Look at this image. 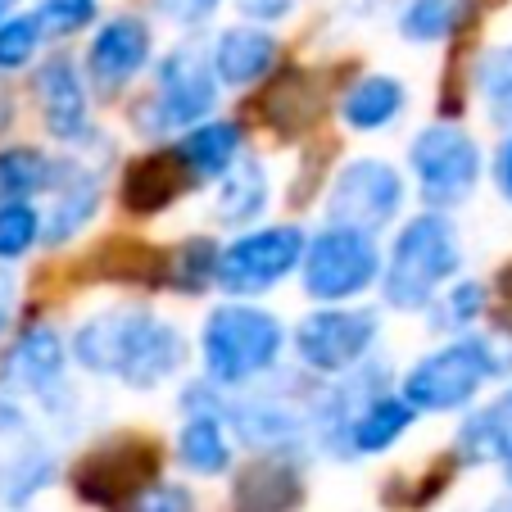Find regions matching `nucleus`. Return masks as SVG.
I'll return each instance as SVG.
<instances>
[{"instance_id": "obj_1", "label": "nucleus", "mask_w": 512, "mask_h": 512, "mask_svg": "<svg viewBox=\"0 0 512 512\" xmlns=\"http://www.w3.org/2000/svg\"><path fill=\"white\" fill-rule=\"evenodd\" d=\"M186 331L150 304L118 300L87 313L68 336L73 368L96 381H118L123 390L150 395L186 372Z\"/></svg>"}, {"instance_id": "obj_2", "label": "nucleus", "mask_w": 512, "mask_h": 512, "mask_svg": "<svg viewBox=\"0 0 512 512\" xmlns=\"http://www.w3.org/2000/svg\"><path fill=\"white\" fill-rule=\"evenodd\" d=\"M463 232H458L454 213L422 209L395 227L390 245L381 250V281L377 295L390 313H417L422 318L431 300L463 277Z\"/></svg>"}, {"instance_id": "obj_3", "label": "nucleus", "mask_w": 512, "mask_h": 512, "mask_svg": "<svg viewBox=\"0 0 512 512\" xmlns=\"http://www.w3.org/2000/svg\"><path fill=\"white\" fill-rule=\"evenodd\" d=\"M290 349V327L259 300H227L213 304L200 322V377L209 386L250 390L272 381L281 368V354Z\"/></svg>"}, {"instance_id": "obj_4", "label": "nucleus", "mask_w": 512, "mask_h": 512, "mask_svg": "<svg viewBox=\"0 0 512 512\" xmlns=\"http://www.w3.org/2000/svg\"><path fill=\"white\" fill-rule=\"evenodd\" d=\"M499 368L490 358L481 331H463V336H445L435 349H426L413 368L395 381V390L413 404L417 417H458L494 386Z\"/></svg>"}, {"instance_id": "obj_5", "label": "nucleus", "mask_w": 512, "mask_h": 512, "mask_svg": "<svg viewBox=\"0 0 512 512\" xmlns=\"http://www.w3.org/2000/svg\"><path fill=\"white\" fill-rule=\"evenodd\" d=\"M218 78L209 68L204 46H182L164 50L155 59V73H150V96L136 105L132 127L145 141H168V136H182L186 127L204 123L209 114H218Z\"/></svg>"}, {"instance_id": "obj_6", "label": "nucleus", "mask_w": 512, "mask_h": 512, "mask_svg": "<svg viewBox=\"0 0 512 512\" xmlns=\"http://www.w3.org/2000/svg\"><path fill=\"white\" fill-rule=\"evenodd\" d=\"M408 173H413L422 209L454 213L476 200L485 177V150L463 123L431 118L408 141Z\"/></svg>"}, {"instance_id": "obj_7", "label": "nucleus", "mask_w": 512, "mask_h": 512, "mask_svg": "<svg viewBox=\"0 0 512 512\" xmlns=\"http://www.w3.org/2000/svg\"><path fill=\"white\" fill-rule=\"evenodd\" d=\"M300 290L309 304H358L381 281V236L358 227L322 223L304 236Z\"/></svg>"}, {"instance_id": "obj_8", "label": "nucleus", "mask_w": 512, "mask_h": 512, "mask_svg": "<svg viewBox=\"0 0 512 512\" xmlns=\"http://www.w3.org/2000/svg\"><path fill=\"white\" fill-rule=\"evenodd\" d=\"M304 223H254L236 232L218 250V272L213 290L227 300H263L277 286H286L304 259Z\"/></svg>"}, {"instance_id": "obj_9", "label": "nucleus", "mask_w": 512, "mask_h": 512, "mask_svg": "<svg viewBox=\"0 0 512 512\" xmlns=\"http://www.w3.org/2000/svg\"><path fill=\"white\" fill-rule=\"evenodd\" d=\"M381 345V313L368 304H313L295 327L290 349L309 377H345L358 363H368Z\"/></svg>"}, {"instance_id": "obj_10", "label": "nucleus", "mask_w": 512, "mask_h": 512, "mask_svg": "<svg viewBox=\"0 0 512 512\" xmlns=\"http://www.w3.org/2000/svg\"><path fill=\"white\" fill-rule=\"evenodd\" d=\"M223 417L236 435V449H250L263 458H304L313 454V422H309V399L286 395V390L259 386L227 395Z\"/></svg>"}, {"instance_id": "obj_11", "label": "nucleus", "mask_w": 512, "mask_h": 512, "mask_svg": "<svg viewBox=\"0 0 512 512\" xmlns=\"http://www.w3.org/2000/svg\"><path fill=\"white\" fill-rule=\"evenodd\" d=\"M73 358H68V336L55 322H32L5 349L0 363V381L14 395H28L41 417L50 422H73L78 417V399H73Z\"/></svg>"}, {"instance_id": "obj_12", "label": "nucleus", "mask_w": 512, "mask_h": 512, "mask_svg": "<svg viewBox=\"0 0 512 512\" xmlns=\"http://www.w3.org/2000/svg\"><path fill=\"white\" fill-rule=\"evenodd\" d=\"M408 204V182L404 168H395L381 155H354L349 164L336 168L322 195V213L327 223L358 227V232H390L399 223V213Z\"/></svg>"}, {"instance_id": "obj_13", "label": "nucleus", "mask_w": 512, "mask_h": 512, "mask_svg": "<svg viewBox=\"0 0 512 512\" xmlns=\"http://www.w3.org/2000/svg\"><path fill=\"white\" fill-rule=\"evenodd\" d=\"M155 59V28L145 14L118 10L109 19L96 23L87 41V59H82V73H87L91 96L114 100L141 78Z\"/></svg>"}, {"instance_id": "obj_14", "label": "nucleus", "mask_w": 512, "mask_h": 512, "mask_svg": "<svg viewBox=\"0 0 512 512\" xmlns=\"http://www.w3.org/2000/svg\"><path fill=\"white\" fill-rule=\"evenodd\" d=\"M41 200H46L41 204V245L64 250L96 223L100 204H105V168L91 164L82 145H73V155H55V177Z\"/></svg>"}, {"instance_id": "obj_15", "label": "nucleus", "mask_w": 512, "mask_h": 512, "mask_svg": "<svg viewBox=\"0 0 512 512\" xmlns=\"http://www.w3.org/2000/svg\"><path fill=\"white\" fill-rule=\"evenodd\" d=\"M32 96H37V118L50 141L87 145L96 136L87 73L68 50H50L46 59L32 64Z\"/></svg>"}, {"instance_id": "obj_16", "label": "nucleus", "mask_w": 512, "mask_h": 512, "mask_svg": "<svg viewBox=\"0 0 512 512\" xmlns=\"http://www.w3.org/2000/svg\"><path fill=\"white\" fill-rule=\"evenodd\" d=\"M145 481H155V449L145 445H100L73 467V490L91 508L127 512Z\"/></svg>"}, {"instance_id": "obj_17", "label": "nucleus", "mask_w": 512, "mask_h": 512, "mask_svg": "<svg viewBox=\"0 0 512 512\" xmlns=\"http://www.w3.org/2000/svg\"><path fill=\"white\" fill-rule=\"evenodd\" d=\"M417 426V413L395 386L372 390L363 404L349 413L345 431H340V449L336 463H363V458H381L404 440Z\"/></svg>"}, {"instance_id": "obj_18", "label": "nucleus", "mask_w": 512, "mask_h": 512, "mask_svg": "<svg viewBox=\"0 0 512 512\" xmlns=\"http://www.w3.org/2000/svg\"><path fill=\"white\" fill-rule=\"evenodd\" d=\"M209 55V68L218 87L223 91H245V87H259L277 68V55H281V41L272 28H259V23H232V28L213 32V41L204 46Z\"/></svg>"}, {"instance_id": "obj_19", "label": "nucleus", "mask_w": 512, "mask_h": 512, "mask_svg": "<svg viewBox=\"0 0 512 512\" xmlns=\"http://www.w3.org/2000/svg\"><path fill=\"white\" fill-rule=\"evenodd\" d=\"M168 155L177 159V168L186 173L191 186H213L223 173H232L245 155V127L236 118L209 114L204 123L186 127L182 136H173Z\"/></svg>"}, {"instance_id": "obj_20", "label": "nucleus", "mask_w": 512, "mask_h": 512, "mask_svg": "<svg viewBox=\"0 0 512 512\" xmlns=\"http://www.w3.org/2000/svg\"><path fill=\"white\" fill-rule=\"evenodd\" d=\"M512 458V377L499 395L481 404L476 399L467 413H458L454 426V463L458 467H503Z\"/></svg>"}, {"instance_id": "obj_21", "label": "nucleus", "mask_w": 512, "mask_h": 512, "mask_svg": "<svg viewBox=\"0 0 512 512\" xmlns=\"http://www.w3.org/2000/svg\"><path fill=\"white\" fill-rule=\"evenodd\" d=\"M173 458L195 481H223L236 467V435L227 426L223 408H195L182 413V426L173 435Z\"/></svg>"}, {"instance_id": "obj_22", "label": "nucleus", "mask_w": 512, "mask_h": 512, "mask_svg": "<svg viewBox=\"0 0 512 512\" xmlns=\"http://www.w3.org/2000/svg\"><path fill=\"white\" fill-rule=\"evenodd\" d=\"M408 114V87L395 73H358L340 96V123L358 136H381Z\"/></svg>"}, {"instance_id": "obj_23", "label": "nucleus", "mask_w": 512, "mask_h": 512, "mask_svg": "<svg viewBox=\"0 0 512 512\" xmlns=\"http://www.w3.org/2000/svg\"><path fill=\"white\" fill-rule=\"evenodd\" d=\"M304 503V463L263 458L232 481V512H295Z\"/></svg>"}, {"instance_id": "obj_24", "label": "nucleus", "mask_w": 512, "mask_h": 512, "mask_svg": "<svg viewBox=\"0 0 512 512\" xmlns=\"http://www.w3.org/2000/svg\"><path fill=\"white\" fill-rule=\"evenodd\" d=\"M59 476V454L41 440L37 431L10 440V454L0 463V503L10 512L28 508L37 494H46Z\"/></svg>"}, {"instance_id": "obj_25", "label": "nucleus", "mask_w": 512, "mask_h": 512, "mask_svg": "<svg viewBox=\"0 0 512 512\" xmlns=\"http://www.w3.org/2000/svg\"><path fill=\"white\" fill-rule=\"evenodd\" d=\"M218 191H213V218L223 232H245L272 209V182H268V168L259 159L241 155V164L232 173L218 177Z\"/></svg>"}, {"instance_id": "obj_26", "label": "nucleus", "mask_w": 512, "mask_h": 512, "mask_svg": "<svg viewBox=\"0 0 512 512\" xmlns=\"http://www.w3.org/2000/svg\"><path fill=\"white\" fill-rule=\"evenodd\" d=\"M472 14L476 0H404L395 28L408 46H445L449 37L467 28Z\"/></svg>"}, {"instance_id": "obj_27", "label": "nucleus", "mask_w": 512, "mask_h": 512, "mask_svg": "<svg viewBox=\"0 0 512 512\" xmlns=\"http://www.w3.org/2000/svg\"><path fill=\"white\" fill-rule=\"evenodd\" d=\"M182 191H191V182H186V173L177 168V159L168 155V150L164 155H145L141 164H132L123 177V204L132 213H159Z\"/></svg>"}, {"instance_id": "obj_28", "label": "nucleus", "mask_w": 512, "mask_h": 512, "mask_svg": "<svg viewBox=\"0 0 512 512\" xmlns=\"http://www.w3.org/2000/svg\"><path fill=\"white\" fill-rule=\"evenodd\" d=\"M485 313H490V286L476 277H454L431 300V309L422 318H431L435 336H463V331L481 327Z\"/></svg>"}, {"instance_id": "obj_29", "label": "nucleus", "mask_w": 512, "mask_h": 512, "mask_svg": "<svg viewBox=\"0 0 512 512\" xmlns=\"http://www.w3.org/2000/svg\"><path fill=\"white\" fill-rule=\"evenodd\" d=\"M55 177V155L41 145H0V200H41Z\"/></svg>"}, {"instance_id": "obj_30", "label": "nucleus", "mask_w": 512, "mask_h": 512, "mask_svg": "<svg viewBox=\"0 0 512 512\" xmlns=\"http://www.w3.org/2000/svg\"><path fill=\"white\" fill-rule=\"evenodd\" d=\"M472 91L485 105L490 123H499L508 132L512 127V37L481 50V59L472 68Z\"/></svg>"}, {"instance_id": "obj_31", "label": "nucleus", "mask_w": 512, "mask_h": 512, "mask_svg": "<svg viewBox=\"0 0 512 512\" xmlns=\"http://www.w3.org/2000/svg\"><path fill=\"white\" fill-rule=\"evenodd\" d=\"M218 250L223 245L213 236H186L168 259V286L182 290L186 300H200L213 290V272H218Z\"/></svg>"}, {"instance_id": "obj_32", "label": "nucleus", "mask_w": 512, "mask_h": 512, "mask_svg": "<svg viewBox=\"0 0 512 512\" xmlns=\"http://www.w3.org/2000/svg\"><path fill=\"white\" fill-rule=\"evenodd\" d=\"M50 46L46 28L37 23V14H5L0 19V78H10V73H23V68H32L41 59V50Z\"/></svg>"}, {"instance_id": "obj_33", "label": "nucleus", "mask_w": 512, "mask_h": 512, "mask_svg": "<svg viewBox=\"0 0 512 512\" xmlns=\"http://www.w3.org/2000/svg\"><path fill=\"white\" fill-rule=\"evenodd\" d=\"M41 245L37 200H0V268L23 263Z\"/></svg>"}, {"instance_id": "obj_34", "label": "nucleus", "mask_w": 512, "mask_h": 512, "mask_svg": "<svg viewBox=\"0 0 512 512\" xmlns=\"http://www.w3.org/2000/svg\"><path fill=\"white\" fill-rule=\"evenodd\" d=\"M32 14H37V23L46 28L50 41H64V37H78V32L96 28L100 0H37Z\"/></svg>"}, {"instance_id": "obj_35", "label": "nucleus", "mask_w": 512, "mask_h": 512, "mask_svg": "<svg viewBox=\"0 0 512 512\" xmlns=\"http://www.w3.org/2000/svg\"><path fill=\"white\" fill-rule=\"evenodd\" d=\"M127 512H200V499L186 481H168V476H155L145 481L141 494L127 503Z\"/></svg>"}, {"instance_id": "obj_36", "label": "nucleus", "mask_w": 512, "mask_h": 512, "mask_svg": "<svg viewBox=\"0 0 512 512\" xmlns=\"http://www.w3.org/2000/svg\"><path fill=\"white\" fill-rule=\"evenodd\" d=\"M155 5V14L164 23H173V28H204V23L218 19V10H223L227 0H150Z\"/></svg>"}, {"instance_id": "obj_37", "label": "nucleus", "mask_w": 512, "mask_h": 512, "mask_svg": "<svg viewBox=\"0 0 512 512\" xmlns=\"http://www.w3.org/2000/svg\"><path fill=\"white\" fill-rule=\"evenodd\" d=\"M295 10H300V0H236V14L245 23H259V28H277Z\"/></svg>"}, {"instance_id": "obj_38", "label": "nucleus", "mask_w": 512, "mask_h": 512, "mask_svg": "<svg viewBox=\"0 0 512 512\" xmlns=\"http://www.w3.org/2000/svg\"><path fill=\"white\" fill-rule=\"evenodd\" d=\"M490 177H494V191H499V200L512 209V127H508V132H503V141L494 145Z\"/></svg>"}, {"instance_id": "obj_39", "label": "nucleus", "mask_w": 512, "mask_h": 512, "mask_svg": "<svg viewBox=\"0 0 512 512\" xmlns=\"http://www.w3.org/2000/svg\"><path fill=\"white\" fill-rule=\"evenodd\" d=\"M14 313H19V281H14L10 268H0V340L10 336Z\"/></svg>"}, {"instance_id": "obj_40", "label": "nucleus", "mask_w": 512, "mask_h": 512, "mask_svg": "<svg viewBox=\"0 0 512 512\" xmlns=\"http://www.w3.org/2000/svg\"><path fill=\"white\" fill-rule=\"evenodd\" d=\"M481 512H512V490H508V494H499V499H490Z\"/></svg>"}, {"instance_id": "obj_41", "label": "nucleus", "mask_w": 512, "mask_h": 512, "mask_svg": "<svg viewBox=\"0 0 512 512\" xmlns=\"http://www.w3.org/2000/svg\"><path fill=\"white\" fill-rule=\"evenodd\" d=\"M19 5H23V0H0V19H5V14H14Z\"/></svg>"}, {"instance_id": "obj_42", "label": "nucleus", "mask_w": 512, "mask_h": 512, "mask_svg": "<svg viewBox=\"0 0 512 512\" xmlns=\"http://www.w3.org/2000/svg\"><path fill=\"white\" fill-rule=\"evenodd\" d=\"M503 485H508V490H512V458H508V463H503Z\"/></svg>"}, {"instance_id": "obj_43", "label": "nucleus", "mask_w": 512, "mask_h": 512, "mask_svg": "<svg viewBox=\"0 0 512 512\" xmlns=\"http://www.w3.org/2000/svg\"><path fill=\"white\" fill-rule=\"evenodd\" d=\"M19 512H28V508H19Z\"/></svg>"}]
</instances>
